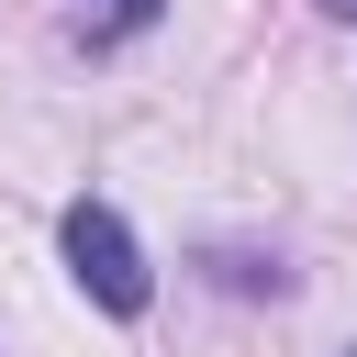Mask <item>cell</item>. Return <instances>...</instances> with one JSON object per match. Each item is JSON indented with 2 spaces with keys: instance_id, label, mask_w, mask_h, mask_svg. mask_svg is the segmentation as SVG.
Returning a JSON list of instances; mask_svg holds the SVG:
<instances>
[{
  "instance_id": "obj_1",
  "label": "cell",
  "mask_w": 357,
  "mask_h": 357,
  "mask_svg": "<svg viewBox=\"0 0 357 357\" xmlns=\"http://www.w3.org/2000/svg\"><path fill=\"white\" fill-rule=\"evenodd\" d=\"M56 245H67V268H78V290L112 312V324H134L145 301H156V268H145V245H134V223L112 212V201H67V223H56Z\"/></svg>"
},
{
  "instance_id": "obj_3",
  "label": "cell",
  "mask_w": 357,
  "mask_h": 357,
  "mask_svg": "<svg viewBox=\"0 0 357 357\" xmlns=\"http://www.w3.org/2000/svg\"><path fill=\"white\" fill-rule=\"evenodd\" d=\"M324 11H335V22H357V0H324Z\"/></svg>"
},
{
  "instance_id": "obj_2",
  "label": "cell",
  "mask_w": 357,
  "mask_h": 357,
  "mask_svg": "<svg viewBox=\"0 0 357 357\" xmlns=\"http://www.w3.org/2000/svg\"><path fill=\"white\" fill-rule=\"evenodd\" d=\"M156 22V0H78V33L89 45H123V33H145Z\"/></svg>"
}]
</instances>
